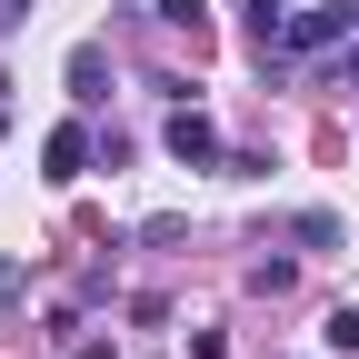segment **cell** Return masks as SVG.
<instances>
[{
    "mask_svg": "<svg viewBox=\"0 0 359 359\" xmlns=\"http://www.w3.org/2000/svg\"><path fill=\"white\" fill-rule=\"evenodd\" d=\"M160 140H170V160H180V170H230V150H219V120H210L200 100H180Z\"/></svg>",
    "mask_w": 359,
    "mask_h": 359,
    "instance_id": "cell-1",
    "label": "cell"
},
{
    "mask_svg": "<svg viewBox=\"0 0 359 359\" xmlns=\"http://www.w3.org/2000/svg\"><path fill=\"white\" fill-rule=\"evenodd\" d=\"M359 30V11L349 0H299L290 11V30H280V50H330V40H349Z\"/></svg>",
    "mask_w": 359,
    "mask_h": 359,
    "instance_id": "cell-2",
    "label": "cell"
},
{
    "mask_svg": "<svg viewBox=\"0 0 359 359\" xmlns=\"http://www.w3.org/2000/svg\"><path fill=\"white\" fill-rule=\"evenodd\" d=\"M90 150H100V140H90V130H80V120H60V130H50V140H40V180H60V190H70V180L90 170Z\"/></svg>",
    "mask_w": 359,
    "mask_h": 359,
    "instance_id": "cell-3",
    "label": "cell"
},
{
    "mask_svg": "<svg viewBox=\"0 0 359 359\" xmlns=\"http://www.w3.org/2000/svg\"><path fill=\"white\" fill-rule=\"evenodd\" d=\"M100 80H110V60H100V40H80V50H70V90H80V100H100Z\"/></svg>",
    "mask_w": 359,
    "mask_h": 359,
    "instance_id": "cell-4",
    "label": "cell"
},
{
    "mask_svg": "<svg viewBox=\"0 0 359 359\" xmlns=\"http://www.w3.org/2000/svg\"><path fill=\"white\" fill-rule=\"evenodd\" d=\"M160 20H170V30L200 50V40H210V0H160Z\"/></svg>",
    "mask_w": 359,
    "mask_h": 359,
    "instance_id": "cell-5",
    "label": "cell"
},
{
    "mask_svg": "<svg viewBox=\"0 0 359 359\" xmlns=\"http://www.w3.org/2000/svg\"><path fill=\"white\" fill-rule=\"evenodd\" d=\"M320 339H330L339 359H359V299H339V309H330V320H320Z\"/></svg>",
    "mask_w": 359,
    "mask_h": 359,
    "instance_id": "cell-6",
    "label": "cell"
},
{
    "mask_svg": "<svg viewBox=\"0 0 359 359\" xmlns=\"http://www.w3.org/2000/svg\"><path fill=\"white\" fill-rule=\"evenodd\" d=\"M290 280H299V259H280V250H269V259H250V290H269V299H280Z\"/></svg>",
    "mask_w": 359,
    "mask_h": 359,
    "instance_id": "cell-7",
    "label": "cell"
},
{
    "mask_svg": "<svg viewBox=\"0 0 359 359\" xmlns=\"http://www.w3.org/2000/svg\"><path fill=\"white\" fill-rule=\"evenodd\" d=\"M20 299V259H0V309H11Z\"/></svg>",
    "mask_w": 359,
    "mask_h": 359,
    "instance_id": "cell-8",
    "label": "cell"
},
{
    "mask_svg": "<svg viewBox=\"0 0 359 359\" xmlns=\"http://www.w3.org/2000/svg\"><path fill=\"white\" fill-rule=\"evenodd\" d=\"M20 20H30V0H0V30H20Z\"/></svg>",
    "mask_w": 359,
    "mask_h": 359,
    "instance_id": "cell-9",
    "label": "cell"
},
{
    "mask_svg": "<svg viewBox=\"0 0 359 359\" xmlns=\"http://www.w3.org/2000/svg\"><path fill=\"white\" fill-rule=\"evenodd\" d=\"M70 359H110V339H90V349H70Z\"/></svg>",
    "mask_w": 359,
    "mask_h": 359,
    "instance_id": "cell-10",
    "label": "cell"
},
{
    "mask_svg": "<svg viewBox=\"0 0 359 359\" xmlns=\"http://www.w3.org/2000/svg\"><path fill=\"white\" fill-rule=\"evenodd\" d=\"M339 70H349V80H359V40H349V60H339Z\"/></svg>",
    "mask_w": 359,
    "mask_h": 359,
    "instance_id": "cell-11",
    "label": "cell"
},
{
    "mask_svg": "<svg viewBox=\"0 0 359 359\" xmlns=\"http://www.w3.org/2000/svg\"><path fill=\"white\" fill-rule=\"evenodd\" d=\"M280 11H299V0H280Z\"/></svg>",
    "mask_w": 359,
    "mask_h": 359,
    "instance_id": "cell-12",
    "label": "cell"
}]
</instances>
